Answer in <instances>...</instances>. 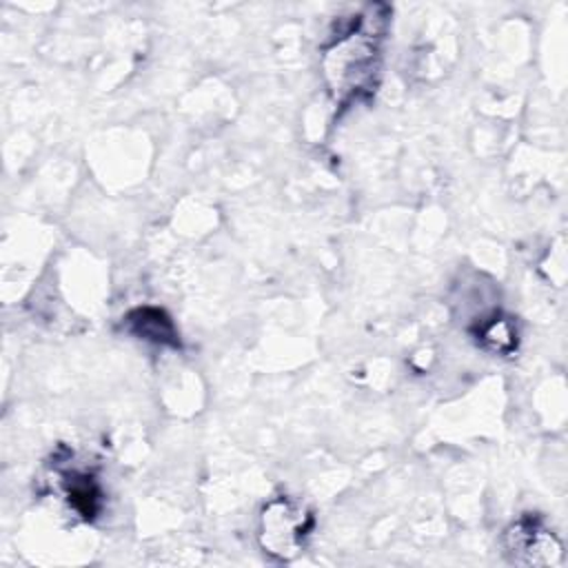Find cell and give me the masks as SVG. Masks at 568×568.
I'll return each mask as SVG.
<instances>
[{
  "label": "cell",
  "instance_id": "1",
  "mask_svg": "<svg viewBox=\"0 0 568 568\" xmlns=\"http://www.w3.org/2000/svg\"><path fill=\"white\" fill-rule=\"evenodd\" d=\"M384 16H375L371 9L364 16H357L353 27L339 38L333 40L326 51V73L333 80V87L339 98L359 95L375 87L373 75L377 71V38L382 29L377 20Z\"/></svg>",
  "mask_w": 568,
  "mask_h": 568
},
{
  "label": "cell",
  "instance_id": "2",
  "mask_svg": "<svg viewBox=\"0 0 568 568\" xmlns=\"http://www.w3.org/2000/svg\"><path fill=\"white\" fill-rule=\"evenodd\" d=\"M313 526L311 513L293 499L277 497L268 501L260 517V544L264 552L277 559L295 557Z\"/></svg>",
  "mask_w": 568,
  "mask_h": 568
},
{
  "label": "cell",
  "instance_id": "3",
  "mask_svg": "<svg viewBox=\"0 0 568 568\" xmlns=\"http://www.w3.org/2000/svg\"><path fill=\"white\" fill-rule=\"evenodd\" d=\"M506 552L517 564L550 566L561 559V544L541 521L524 517L504 535Z\"/></svg>",
  "mask_w": 568,
  "mask_h": 568
},
{
  "label": "cell",
  "instance_id": "4",
  "mask_svg": "<svg viewBox=\"0 0 568 568\" xmlns=\"http://www.w3.org/2000/svg\"><path fill=\"white\" fill-rule=\"evenodd\" d=\"M126 324L138 337H144L158 344H171V346L178 344V333L169 315L160 308H153V306L135 308L126 315Z\"/></svg>",
  "mask_w": 568,
  "mask_h": 568
}]
</instances>
